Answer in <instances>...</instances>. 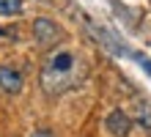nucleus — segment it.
<instances>
[{"mask_svg":"<svg viewBox=\"0 0 151 137\" xmlns=\"http://www.w3.org/2000/svg\"><path fill=\"white\" fill-rule=\"evenodd\" d=\"M74 71V55L72 52H58L47 60V66L41 71V82H44V90L50 93H60L63 88H69V74Z\"/></svg>","mask_w":151,"mask_h":137,"instance_id":"1","label":"nucleus"},{"mask_svg":"<svg viewBox=\"0 0 151 137\" xmlns=\"http://www.w3.org/2000/svg\"><path fill=\"white\" fill-rule=\"evenodd\" d=\"M33 36H36V41L41 47H52V44L60 39V27L52 19H47V16H39V19L33 22Z\"/></svg>","mask_w":151,"mask_h":137,"instance_id":"2","label":"nucleus"},{"mask_svg":"<svg viewBox=\"0 0 151 137\" xmlns=\"http://www.w3.org/2000/svg\"><path fill=\"white\" fill-rule=\"evenodd\" d=\"M104 126H107V132L113 137H127L129 129H132V118L124 113V110H113L107 115V121H104Z\"/></svg>","mask_w":151,"mask_h":137,"instance_id":"3","label":"nucleus"},{"mask_svg":"<svg viewBox=\"0 0 151 137\" xmlns=\"http://www.w3.org/2000/svg\"><path fill=\"white\" fill-rule=\"evenodd\" d=\"M22 85H25V80H22V74L14 66H0V90H6V93L14 96V93L22 90Z\"/></svg>","mask_w":151,"mask_h":137,"instance_id":"4","label":"nucleus"},{"mask_svg":"<svg viewBox=\"0 0 151 137\" xmlns=\"http://www.w3.org/2000/svg\"><path fill=\"white\" fill-rule=\"evenodd\" d=\"M135 121L143 126L146 132H151V104L148 102H137V110H135Z\"/></svg>","mask_w":151,"mask_h":137,"instance_id":"5","label":"nucleus"},{"mask_svg":"<svg viewBox=\"0 0 151 137\" xmlns=\"http://www.w3.org/2000/svg\"><path fill=\"white\" fill-rule=\"evenodd\" d=\"M19 11H22V0H0V14L3 16H11Z\"/></svg>","mask_w":151,"mask_h":137,"instance_id":"6","label":"nucleus"},{"mask_svg":"<svg viewBox=\"0 0 151 137\" xmlns=\"http://www.w3.org/2000/svg\"><path fill=\"white\" fill-rule=\"evenodd\" d=\"M33 137H52L47 129H39V132H33Z\"/></svg>","mask_w":151,"mask_h":137,"instance_id":"7","label":"nucleus"},{"mask_svg":"<svg viewBox=\"0 0 151 137\" xmlns=\"http://www.w3.org/2000/svg\"><path fill=\"white\" fill-rule=\"evenodd\" d=\"M143 66H146V69H148V71H151V63H148V60H143Z\"/></svg>","mask_w":151,"mask_h":137,"instance_id":"8","label":"nucleus"},{"mask_svg":"<svg viewBox=\"0 0 151 137\" xmlns=\"http://www.w3.org/2000/svg\"><path fill=\"white\" fill-rule=\"evenodd\" d=\"M0 36H6V30H3V27H0Z\"/></svg>","mask_w":151,"mask_h":137,"instance_id":"9","label":"nucleus"}]
</instances>
